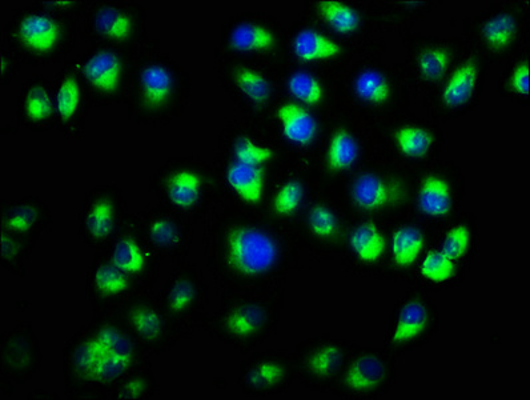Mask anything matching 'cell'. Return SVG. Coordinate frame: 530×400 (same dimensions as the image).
Listing matches in <instances>:
<instances>
[{
	"mask_svg": "<svg viewBox=\"0 0 530 400\" xmlns=\"http://www.w3.org/2000/svg\"><path fill=\"white\" fill-rule=\"evenodd\" d=\"M344 360V351L339 344L325 343L309 348L301 358V367L307 375L327 379L335 374Z\"/></svg>",
	"mask_w": 530,
	"mask_h": 400,
	"instance_id": "31",
	"label": "cell"
},
{
	"mask_svg": "<svg viewBox=\"0 0 530 400\" xmlns=\"http://www.w3.org/2000/svg\"><path fill=\"white\" fill-rule=\"evenodd\" d=\"M352 199L364 211H380L399 198V188L380 175L365 172L352 184Z\"/></svg>",
	"mask_w": 530,
	"mask_h": 400,
	"instance_id": "22",
	"label": "cell"
},
{
	"mask_svg": "<svg viewBox=\"0 0 530 400\" xmlns=\"http://www.w3.org/2000/svg\"><path fill=\"white\" fill-rule=\"evenodd\" d=\"M349 246L361 262L372 264L380 260L387 248V239L375 223L359 224L349 236Z\"/></svg>",
	"mask_w": 530,
	"mask_h": 400,
	"instance_id": "32",
	"label": "cell"
},
{
	"mask_svg": "<svg viewBox=\"0 0 530 400\" xmlns=\"http://www.w3.org/2000/svg\"><path fill=\"white\" fill-rule=\"evenodd\" d=\"M232 83L246 102L255 108H264L271 103L273 88L271 80L254 67L238 66L232 71Z\"/></svg>",
	"mask_w": 530,
	"mask_h": 400,
	"instance_id": "27",
	"label": "cell"
},
{
	"mask_svg": "<svg viewBox=\"0 0 530 400\" xmlns=\"http://www.w3.org/2000/svg\"><path fill=\"white\" fill-rule=\"evenodd\" d=\"M52 84H54L56 130L67 139L83 138L86 134L91 102L76 60L64 64Z\"/></svg>",
	"mask_w": 530,
	"mask_h": 400,
	"instance_id": "15",
	"label": "cell"
},
{
	"mask_svg": "<svg viewBox=\"0 0 530 400\" xmlns=\"http://www.w3.org/2000/svg\"><path fill=\"white\" fill-rule=\"evenodd\" d=\"M39 239L14 234V232L2 231V243H0V262L4 270L11 272L18 278L26 275V264L31 258L32 251Z\"/></svg>",
	"mask_w": 530,
	"mask_h": 400,
	"instance_id": "30",
	"label": "cell"
},
{
	"mask_svg": "<svg viewBox=\"0 0 530 400\" xmlns=\"http://www.w3.org/2000/svg\"><path fill=\"white\" fill-rule=\"evenodd\" d=\"M0 60H2V64H0V67H2V74H0L2 86H7L14 79V76L18 74L22 60H20L16 52L12 51L10 47H2Z\"/></svg>",
	"mask_w": 530,
	"mask_h": 400,
	"instance_id": "47",
	"label": "cell"
},
{
	"mask_svg": "<svg viewBox=\"0 0 530 400\" xmlns=\"http://www.w3.org/2000/svg\"><path fill=\"white\" fill-rule=\"evenodd\" d=\"M317 14L339 34H353L359 30L361 16L351 4L340 0H320L316 3Z\"/></svg>",
	"mask_w": 530,
	"mask_h": 400,
	"instance_id": "34",
	"label": "cell"
},
{
	"mask_svg": "<svg viewBox=\"0 0 530 400\" xmlns=\"http://www.w3.org/2000/svg\"><path fill=\"white\" fill-rule=\"evenodd\" d=\"M143 292L104 251L92 259L86 278V295L94 314H112L131 296Z\"/></svg>",
	"mask_w": 530,
	"mask_h": 400,
	"instance_id": "17",
	"label": "cell"
},
{
	"mask_svg": "<svg viewBox=\"0 0 530 400\" xmlns=\"http://www.w3.org/2000/svg\"><path fill=\"white\" fill-rule=\"evenodd\" d=\"M277 36L263 23L243 20L236 23L228 34V46L236 52L242 54H265V52L275 50L277 46Z\"/></svg>",
	"mask_w": 530,
	"mask_h": 400,
	"instance_id": "23",
	"label": "cell"
},
{
	"mask_svg": "<svg viewBox=\"0 0 530 400\" xmlns=\"http://www.w3.org/2000/svg\"><path fill=\"white\" fill-rule=\"evenodd\" d=\"M275 159L276 152L271 146L240 132L228 144L222 166L224 183L243 203L258 206L264 200L269 166Z\"/></svg>",
	"mask_w": 530,
	"mask_h": 400,
	"instance_id": "6",
	"label": "cell"
},
{
	"mask_svg": "<svg viewBox=\"0 0 530 400\" xmlns=\"http://www.w3.org/2000/svg\"><path fill=\"white\" fill-rule=\"evenodd\" d=\"M148 187L159 203L195 222L202 219L210 207L215 178L202 159L178 156L168 159L155 171Z\"/></svg>",
	"mask_w": 530,
	"mask_h": 400,
	"instance_id": "5",
	"label": "cell"
},
{
	"mask_svg": "<svg viewBox=\"0 0 530 400\" xmlns=\"http://www.w3.org/2000/svg\"><path fill=\"white\" fill-rule=\"evenodd\" d=\"M293 54L301 62L316 63L336 58L341 54V46L335 40L315 28H303L292 40Z\"/></svg>",
	"mask_w": 530,
	"mask_h": 400,
	"instance_id": "24",
	"label": "cell"
},
{
	"mask_svg": "<svg viewBox=\"0 0 530 400\" xmlns=\"http://www.w3.org/2000/svg\"><path fill=\"white\" fill-rule=\"evenodd\" d=\"M39 6L47 8V10L58 12L64 16H78L86 14L88 6H91V2H83V0H39L36 2Z\"/></svg>",
	"mask_w": 530,
	"mask_h": 400,
	"instance_id": "46",
	"label": "cell"
},
{
	"mask_svg": "<svg viewBox=\"0 0 530 400\" xmlns=\"http://www.w3.org/2000/svg\"><path fill=\"white\" fill-rule=\"evenodd\" d=\"M143 6L124 0H102L88 8L84 31L95 46L131 48L146 34Z\"/></svg>",
	"mask_w": 530,
	"mask_h": 400,
	"instance_id": "11",
	"label": "cell"
},
{
	"mask_svg": "<svg viewBox=\"0 0 530 400\" xmlns=\"http://www.w3.org/2000/svg\"><path fill=\"white\" fill-rule=\"evenodd\" d=\"M43 366V351L30 320L2 332L0 336V375L24 386Z\"/></svg>",
	"mask_w": 530,
	"mask_h": 400,
	"instance_id": "16",
	"label": "cell"
},
{
	"mask_svg": "<svg viewBox=\"0 0 530 400\" xmlns=\"http://www.w3.org/2000/svg\"><path fill=\"white\" fill-rule=\"evenodd\" d=\"M131 212L118 184H102L84 196L78 235L84 246L106 250L122 230Z\"/></svg>",
	"mask_w": 530,
	"mask_h": 400,
	"instance_id": "10",
	"label": "cell"
},
{
	"mask_svg": "<svg viewBox=\"0 0 530 400\" xmlns=\"http://www.w3.org/2000/svg\"><path fill=\"white\" fill-rule=\"evenodd\" d=\"M307 227L319 239H331L339 231V219L325 204H315L307 215Z\"/></svg>",
	"mask_w": 530,
	"mask_h": 400,
	"instance_id": "44",
	"label": "cell"
},
{
	"mask_svg": "<svg viewBox=\"0 0 530 400\" xmlns=\"http://www.w3.org/2000/svg\"><path fill=\"white\" fill-rule=\"evenodd\" d=\"M112 315L147 355H162L178 346L182 335L150 292H139Z\"/></svg>",
	"mask_w": 530,
	"mask_h": 400,
	"instance_id": "9",
	"label": "cell"
},
{
	"mask_svg": "<svg viewBox=\"0 0 530 400\" xmlns=\"http://www.w3.org/2000/svg\"><path fill=\"white\" fill-rule=\"evenodd\" d=\"M387 368L383 360L376 355H361L349 364L345 371L344 383L349 390L369 392L376 390L384 382Z\"/></svg>",
	"mask_w": 530,
	"mask_h": 400,
	"instance_id": "26",
	"label": "cell"
},
{
	"mask_svg": "<svg viewBox=\"0 0 530 400\" xmlns=\"http://www.w3.org/2000/svg\"><path fill=\"white\" fill-rule=\"evenodd\" d=\"M428 324V311L424 303L412 300L401 308L399 318L392 335L393 343H407L419 338Z\"/></svg>",
	"mask_w": 530,
	"mask_h": 400,
	"instance_id": "36",
	"label": "cell"
},
{
	"mask_svg": "<svg viewBox=\"0 0 530 400\" xmlns=\"http://www.w3.org/2000/svg\"><path fill=\"white\" fill-rule=\"evenodd\" d=\"M420 270L431 282L444 283L455 275L456 264L443 250H435L425 255Z\"/></svg>",
	"mask_w": 530,
	"mask_h": 400,
	"instance_id": "43",
	"label": "cell"
},
{
	"mask_svg": "<svg viewBox=\"0 0 530 400\" xmlns=\"http://www.w3.org/2000/svg\"><path fill=\"white\" fill-rule=\"evenodd\" d=\"M7 47L20 60L46 66L64 58L75 47L76 24L70 16L47 10L38 3L16 11L6 26Z\"/></svg>",
	"mask_w": 530,
	"mask_h": 400,
	"instance_id": "4",
	"label": "cell"
},
{
	"mask_svg": "<svg viewBox=\"0 0 530 400\" xmlns=\"http://www.w3.org/2000/svg\"><path fill=\"white\" fill-rule=\"evenodd\" d=\"M471 231L464 224L455 226L445 236L443 247L441 250L445 252L453 260L463 259L471 246Z\"/></svg>",
	"mask_w": 530,
	"mask_h": 400,
	"instance_id": "45",
	"label": "cell"
},
{
	"mask_svg": "<svg viewBox=\"0 0 530 400\" xmlns=\"http://www.w3.org/2000/svg\"><path fill=\"white\" fill-rule=\"evenodd\" d=\"M420 210L432 218H444L452 210L451 183L440 175L425 176L417 196Z\"/></svg>",
	"mask_w": 530,
	"mask_h": 400,
	"instance_id": "25",
	"label": "cell"
},
{
	"mask_svg": "<svg viewBox=\"0 0 530 400\" xmlns=\"http://www.w3.org/2000/svg\"><path fill=\"white\" fill-rule=\"evenodd\" d=\"M143 292H150L159 279L163 259L156 254L140 231L136 214H131L122 230L103 250Z\"/></svg>",
	"mask_w": 530,
	"mask_h": 400,
	"instance_id": "14",
	"label": "cell"
},
{
	"mask_svg": "<svg viewBox=\"0 0 530 400\" xmlns=\"http://www.w3.org/2000/svg\"><path fill=\"white\" fill-rule=\"evenodd\" d=\"M396 146L408 158H423L435 143V136L427 128L404 126L396 132Z\"/></svg>",
	"mask_w": 530,
	"mask_h": 400,
	"instance_id": "40",
	"label": "cell"
},
{
	"mask_svg": "<svg viewBox=\"0 0 530 400\" xmlns=\"http://www.w3.org/2000/svg\"><path fill=\"white\" fill-rule=\"evenodd\" d=\"M140 231L160 258L182 264L194 244V222L180 212L151 204L136 214Z\"/></svg>",
	"mask_w": 530,
	"mask_h": 400,
	"instance_id": "13",
	"label": "cell"
},
{
	"mask_svg": "<svg viewBox=\"0 0 530 400\" xmlns=\"http://www.w3.org/2000/svg\"><path fill=\"white\" fill-rule=\"evenodd\" d=\"M275 314L262 300H232L208 315L202 328L212 338L235 347H251L271 331Z\"/></svg>",
	"mask_w": 530,
	"mask_h": 400,
	"instance_id": "12",
	"label": "cell"
},
{
	"mask_svg": "<svg viewBox=\"0 0 530 400\" xmlns=\"http://www.w3.org/2000/svg\"><path fill=\"white\" fill-rule=\"evenodd\" d=\"M425 247V236L420 228L403 226L392 235V255L397 266L411 267Z\"/></svg>",
	"mask_w": 530,
	"mask_h": 400,
	"instance_id": "35",
	"label": "cell"
},
{
	"mask_svg": "<svg viewBox=\"0 0 530 400\" xmlns=\"http://www.w3.org/2000/svg\"><path fill=\"white\" fill-rule=\"evenodd\" d=\"M131 51L95 46L76 60L91 106L110 107L126 99L135 66Z\"/></svg>",
	"mask_w": 530,
	"mask_h": 400,
	"instance_id": "7",
	"label": "cell"
},
{
	"mask_svg": "<svg viewBox=\"0 0 530 400\" xmlns=\"http://www.w3.org/2000/svg\"><path fill=\"white\" fill-rule=\"evenodd\" d=\"M280 134L292 146L308 147L319 134V123L308 107L297 102H285L276 110Z\"/></svg>",
	"mask_w": 530,
	"mask_h": 400,
	"instance_id": "21",
	"label": "cell"
},
{
	"mask_svg": "<svg viewBox=\"0 0 530 400\" xmlns=\"http://www.w3.org/2000/svg\"><path fill=\"white\" fill-rule=\"evenodd\" d=\"M144 51L135 63L124 99L127 115L139 126L164 127L190 103V76L162 51Z\"/></svg>",
	"mask_w": 530,
	"mask_h": 400,
	"instance_id": "2",
	"label": "cell"
},
{
	"mask_svg": "<svg viewBox=\"0 0 530 400\" xmlns=\"http://www.w3.org/2000/svg\"><path fill=\"white\" fill-rule=\"evenodd\" d=\"M305 187L299 179H288L272 194L269 208L277 218H291L303 206Z\"/></svg>",
	"mask_w": 530,
	"mask_h": 400,
	"instance_id": "38",
	"label": "cell"
},
{
	"mask_svg": "<svg viewBox=\"0 0 530 400\" xmlns=\"http://www.w3.org/2000/svg\"><path fill=\"white\" fill-rule=\"evenodd\" d=\"M529 62L520 63L519 66L513 70L509 84H511L512 90L517 92L519 95L529 94Z\"/></svg>",
	"mask_w": 530,
	"mask_h": 400,
	"instance_id": "48",
	"label": "cell"
},
{
	"mask_svg": "<svg viewBox=\"0 0 530 400\" xmlns=\"http://www.w3.org/2000/svg\"><path fill=\"white\" fill-rule=\"evenodd\" d=\"M148 355L112 314H94L64 344L62 372L70 400H111Z\"/></svg>",
	"mask_w": 530,
	"mask_h": 400,
	"instance_id": "1",
	"label": "cell"
},
{
	"mask_svg": "<svg viewBox=\"0 0 530 400\" xmlns=\"http://www.w3.org/2000/svg\"><path fill=\"white\" fill-rule=\"evenodd\" d=\"M355 92L363 102L383 106L392 96L391 80L377 70H365L357 75Z\"/></svg>",
	"mask_w": 530,
	"mask_h": 400,
	"instance_id": "37",
	"label": "cell"
},
{
	"mask_svg": "<svg viewBox=\"0 0 530 400\" xmlns=\"http://www.w3.org/2000/svg\"><path fill=\"white\" fill-rule=\"evenodd\" d=\"M54 223V215L42 198L35 195L2 200L0 230L39 239Z\"/></svg>",
	"mask_w": 530,
	"mask_h": 400,
	"instance_id": "20",
	"label": "cell"
},
{
	"mask_svg": "<svg viewBox=\"0 0 530 400\" xmlns=\"http://www.w3.org/2000/svg\"><path fill=\"white\" fill-rule=\"evenodd\" d=\"M291 360L281 352L252 356L240 371V386L252 396L279 394L292 380Z\"/></svg>",
	"mask_w": 530,
	"mask_h": 400,
	"instance_id": "18",
	"label": "cell"
},
{
	"mask_svg": "<svg viewBox=\"0 0 530 400\" xmlns=\"http://www.w3.org/2000/svg\"><path fill=\"white\" fill-rule=\"evenodd\" d=\"M289 94L295 99L293 102L305 107H315L323 103L325 90L319 78L308 71H296L287 80Z\"/></svg>",
	"mask_w": 530,
	"mask_h": 400,
	"instance_id": "39",
	"label": "cell"
},
{
	"mask_svg": "<svg viewBox=\"0 0 530 400\" xmlns=\"http://www.w3.org/2000/svg\"><path fill=\"white\" fill-rule=\"evenodd\" d=\"M158 300L183 340L190 338L208 316L210 298L202 268L195 263L180 266L164 283Z\"/></svg>",
	"mask_w": 530,
	"mask_h": 400,
	"instance_id": "8",
	"label": "cell"
},
{
	"mask_svg": "<svg viewBox=\"0 0 530 400\" xmlns=\"http://www.w3.org/2000/svg\"><path fill=\"white\" fill-rule=\"evenodd\" d=\"M517 20L511 14H497L484 23L483 38L489 47L503 50L511 46L517 35Z\"/></svg>",
	"mask_w": 530,
	"mask_h": 400,
	"instance_id": "41",
	"label": "cell"
},
{
	"mask_svg": "<svg viewBox=\"0 0 530 400\" xmlns=\"http://www.w3.org/2000/svg\"><path fill=\"white\" fill-rule=\"evenodd\" d=\"M16 116L20 126L34 132L56 128L54 84L44 76H34L20 87Z\"/></svg>",
	"mask_w": 530,
	"mask_h": 400,
	"instance_id": "19",
	"label": "cell"
},
{
	"mask_svg": "<svg viewBox=\"0 0 530 400\" xmlns=\"http://www.w3.org/2000/svg\"><path fill=\"white\" fill-rule=\"evenodd\" d=\"M208 266L219 274L255 280L272 274L279 266L281 244L275 232L260 224L236 220L210 227L206 235Z\"/></svg>",
	"mask_w": 530,
	"mask_h": 400,
	"instance_id": "3",
	"label": "cell"
},
{
	"mask_svg": "<svg viewBox=\"0 0 530 400\" xmlns=\"http://www.w3.org/2000/svg\"><path fill=\"white\" fill-rule=\"evenodd\" d=\"M160 386L150 359L132 371L115 391L111 400H150L159 394Z\"/></svg>",
	"mask_w": 530,
	"mask_h": 400,
	"instance_id": "28",
	"label": "cell"
},
{
	"mask_svg": "<svg viewBox=\"0 0 530 400\" xmlns=\"http://www.w3.org/2000/svg\"><path fill=\"white\" fill-rule=\"evenodd\" d=\"M360 147L351 132L337 130L329 140L327 151H325V166L332 172L347 171L355 166L359 159Z\"/></svg>",
	"mask_w": 530,
	"mask_h": 400,
	"instance_id": "33",
	"label": "cell"
},
{
	"mask_svg": "<svg viewBox=\"0 0 530 400\" xmlns=\"http://www.w3.org/2000/svg\"><path fill=\"white\" fill-rule=\"evenodd\" d=\"M479 80V66L475 60H467L456 68L445 84L443 103L449 108H457L467 104L475 94Z\"/></svg>",
	"mask_w": 530,
	"mask_h": 400,
	"instance_id": "29",
	"label": "cell"
},
{
	"mask_svg": "<svg viewBox=\"0 0 530 400\" xmlns=\"http://www.w3.org/2000/svg\"><path fill=\"white\" fill-rule=\"evenodd\" d=\"M451 54L445 47H429L419 55L417 66L420 74L427 80H439L448 71Z\"/></svg>",
	"mask_w": 530,
	"mask_h": 400,
	"instance_id": "42",
	"label": "cell"
}]
</instances>
